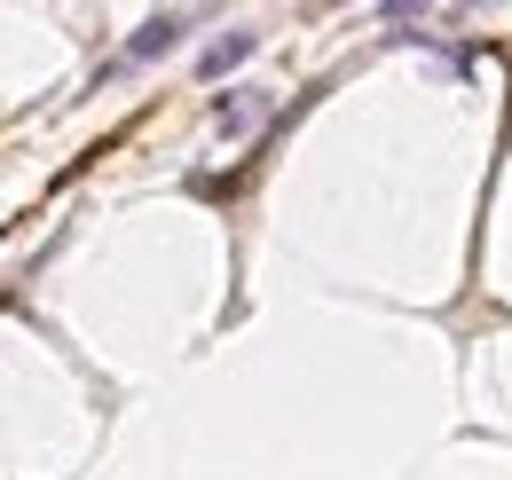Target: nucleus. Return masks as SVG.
Masks as SVG:
<instances>
[{
	"label": "nucleus",
	"mask_w": 512,
	"mask_h": 480,
	"mask_svg": "<svg viewBox=\"0 0 512 480\" xmlns=\"http://www.w3.org/2000/svg\"><path fill=\"white\" fill-rule=\"evenodd\" d=\"M190 24H197V16H182V8H174V16H150V24L127 40V63H150V56H166V48H182Z\"/></svg>",
	"instance_id": "nucleus-1"
},
{
	"label": "nucleus",
	"mask_w": 512,
	"mask_h": 480,
	"mask_svg": "<svg viewBox=\"0 0 512 480\" xmlns=\"http://www.w3.org/2000/svg\"><path fill=\"white\" fill-rule=\"evenodd\" d=\"M260 111H268V95H260V87H229V95L213 103V126H221V134H253Z\"/></svg>",
	"instance_id": "nucleus-2"
},
{
	"label": "nucleus",
	"mask_w": 512,
	"mask_h": 480,
	"mask_svg": "<svg viewBox=\"0 0 512 480\" xmlns=\"http://www.w3.org/2000/svg\"><path fill=\"white\" fill-rule=\"evenodd\" d=\"M260 48V32H229V40H213L205 48V79H221V71H237V63Z\"/></svg>",
	"instance_id": "nucleus-3"
}]
</instances>
